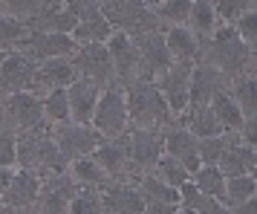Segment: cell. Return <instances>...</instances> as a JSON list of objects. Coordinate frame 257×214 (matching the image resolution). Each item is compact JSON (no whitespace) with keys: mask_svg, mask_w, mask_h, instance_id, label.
I'll list each match as a JSON object with an SVG mask.
<instances>
[{"mask_svg":"<svg viewBox=\"0 0 257 214\" xmlns=\"http://www.w3.org/2000/svg\"><path fill=\"white\" fill-rule=\"evenodd\" d=\"M90 128H93L101 139H116L121 133L130 131V119H127V104H124V90L113 84L101 90V98L95 104V113L90 119Z\"/></svg>","mask_w":257,"mask_h":214,"instance_id":"5b68a950","label":"cell"},{"mask_svg":"<svg viewBox=\"0 0 257 214\" xmlns=\"http://www.w3.org/2000/svg\"><path fill=\"white\" fill-rule=\"evenodd\" d=\"M78 75L72 70L70 58H49V61H38L35 64V81H32V93L41 95L52 93V90H67Z\"/></svg>","mask_w":257,"mask_h":214,"instance_id":"ac0fdd59","label":"cell"},{"mask_svg":"<svg viewBox=\"0 0 257 214\" xmlns=\"http://www.w3.org/2000/svg\"><path fill=\"white\" fill-rule=\"evenodd\" d=\"M176 214H197V211H191V208H185V205H179V208H176Z\"/></svg>","mask_w":257,"mask_h":214,"instance_id":"681fc988","label":"cell"},{"mask_svg":"<svg viewBox=\"0 0 257 214\" xmlns=\"http://www.w3.org/2000/svg\"><path fill=\"white\" fill-rule=\"evenodd\" d=\"M49 136H52V142L58 145L61 156L67 162H75L81 156H90L101 145V136L90 125H75V122H64V125L49 128Z\"/></svg>","mask_w":257,"mask_h":214,"instance_id":"52a82bcc","label":"cell"},{"mask_svg":"<svg viewBox=\"0 0 257 214\" xmlns=\"http://www.w3.org/2000/svg\"><path fill=\"white\" fill-rule=\"evenodd\" d=\"M67 159L61 156L58 145L49 136V125L35 128V131H24L15 139V168L21 171H35L38 177H55V174H67Z\"/></svg>","mask_w":257,"mask_h":214,"instance_id":"7a4b0ae2","label":"cell"},{"mask_svg":"<svg viewBox=\"0 0 257 214\" xmlns=\"http://www.w3.org/2000/svg\"><path fill=\"white\" fill-rule=\"evenodd\" d=\"M153 177L159 179V182H165V185H171V188H182L188 179H191V174H188L185 168L179 165L176 159H171V156H165L162 154V159L153 165V171H151Z\"/></svg>","mask_w":257,"mask_h":214,"instance_id":"d590c367","label":"cell"},{"mask_svg":"<svg viewBox=\"0 0 257 214\" xmlns=\"http://www.w3.org/2000/svg\"><path fill=\"white\" fill-rule=\"evenodd\" d=\"M113 61V75H116L118 87H127L130 81H139L142 78V64H139V49L136 41L124 32H113L110 41L104 44Z\"/></svg>","mask_w":257,"mask_h":214,"instance_id":"ba28073f","label":"cell"},{"mask_svg":"<svg viewBox=\"0 0 257 214\" xmlns=\"http://www.w3.org/2000/svg\"><path fill=\"white\" fill-rule=\"evenodd\" d=\"M188 29L199 38V41H205L217 32V12H214V6H211V0H191V12H188Z\"/></svg>","mask_w":257,"mask_h":214,"instance_id":"83f0119b","label":"cell"},{"mask_svg":"<svg viewBox=\"0 0 257 214\" xmlns=\"http://www.w3.org/2000/svg\"><path fill=\"white\" fill-rule=\"evenodd\" d=\"M176 208L171 202H145V214H176Z\"/></svg>","mask_w":257,"mask_h":214,"instance_id":"7bdbcfd3","label":"cell"},{"mask_svg":"<svg viewBox=\"0 0 257 214\" xmlns=\"http://www.w3.org/2000/svg\"><path fill=\"white\" fill-rule=\"evenodd\" d=\"M3 101V113L9 125L15 128V133L24 131H35L44 128V110H41V98L35 93H12V95H0Z\"/></svg>","mask_w":257,"mask_h":214,"instance_id":"30bf717a","label":"cell"},{"mask_svg":"<svg viewBox=\"0 0 257 214\" xmlns=\"http://www.w3.org/2000/svg\"><path fill=\"white\" fill-rule=\"evenodd\" d=\"M136 41V49H139V64H142V78H148V81H156L159 75H162L174 61L168 55V49H165V38L162 32L156 29V32H148V35H139L133 38Z\"/></svg>","mask_w":257,"mask_h":214,"instance_id":"d6986e66","label":"cell"},{"mask_svg":"<svg viewBox=\"0 0 257 214\" xmlns=\"http://www.w3.org/2000/svg\"><path fill=\"white\" fill-rule=\"evenodd\" d=\"M188 12H191V0H159L153 3V15L162 29L168 26H185L188 24Z\"/></svg>","mask_w":257,"mask_h":214,"instance_id":"1f68e13d","label":"cell"},{"mask_svg":"<svg viewBox=\"0 0 257 214\" xmlns=\"http://www.w3.org/2000/svg\"><path fill=\"white\" fill-rule=\"evenodd\" d=\"M90 156L104 168L110 179L136 177V174H133V165H130V131L116 136V139H101V145H98Z\"/></svg>","mask_w":257,"mask_h":214,"instance_id":"8fae6325","label":"cell"},{"mask_svg":"<svg viewBox=\"0 0 257 214\" xmlns=\"http://www.w3.org/2000/svg\"><path fill=\"white\" fill-rule=\"evenodd\" d=\"M41 110H44V122L49 128L70 122V101H67V90H52V93L41 95Z\"/></svg>","mask_w":257,"mask_h":214,"instance_id":"d6a6232c","label":"cell"},{"mask_svg":"<svg viewBox=\"0 0 257 214\" xmlns=\"http://www.w3.org/2000/svg\"><path fill=\"white\" fill-rule=\"evenodd\" d=\"M214 12H217V21L222 26H234V21L245 15L248 9H254V0H211Z\"/></svg>","mask_w":257,"mask_h":214,"instance_id":"74e56055","label":"cell"},{"mask_svg":"<svg viewBox=\"0 0 257 214\" xmlns=\"http://www.w3.org/2000/svg\"><path fill=\"white\" fill-rule=\"evenodd\" d=\"M0 214H18V208H12V205H6V202H0Z\"/></svg>","mask_w":257,"mask_h":214,"instance_id":"c3c4849f","label":"cell"},{"mask_svg":"<svg viewBox=\"0 0 257 214\" xmlns=\"http://www.w3.org/2000/svg\"><path fill=\"white\" fill-rule=\"evenodd\" d=\"M156 90L162 93L165 104L171 110L174 122H179L188 110V84H191V67L188 64H171L168 70L156 78Z\"/></svg>","mask_w":257,"mask_h":214,"instance_id":"9c48e42d","label":"cell"},{"mask_svg":"<svg viewBox=\"0 0 257 214\" xmlns=\"http://www.w3.org/2000/svg\"><path fill=\"white\" fill-rule=\"evenodd\" d=\"M15 171H18V168H3V165H0V197H3V191L9 188V182H12Z\"/></svg>","mask_w":257,"mask_h":214,"instance_id":"f6af8a7d","label":"cell"},{"mask_svg":"<svg viewBox=\"0 0 257 214\" xmlns=\"http://www.w3.org/2000/svg\"><path fill=\"white\" fill-rule=\"evenodd\" d=\"M15 49L26 52L32 61H49V58H72L78 44L72 35H58V32H29Z\"/></svg>","mask_w":257,"mask_h":214,"instance_id":"4fadbf2b","label":"cell"},{"mask_svg":"<svg viewBox=\"0 0 257 214\" xmlns=\"http://www.w3.org/2000/svg\"><path fill=\"white\" fill-rule=\"evenodd\" d=\"M225 208H228V214H257V200L251 197V200L237 202V205H225Z\"/></svg>","mask_w":257,"mask_h":214,"instance_id":"ee69618b","label":"cell"},{"mask_svg":"<svg viewBox=\"0 0 257 214\" xmlns=\"http://www.w3.org/2000/svg\"><path fill=\"white\" fill-rule=\"evenodd\" d=\"M38 191H41V177H38L35 171H15L12 182H9V188L3 191V197L0 202H6V205H12V208H26V205H35L38 200Z\"/></svg>","mask_w":257,"mask_h":214,"instance_id":"cb8c5ba5","label":"cell"},{"mask_svg":"<svg viewBox=\"0 0 257 214\" xmlns=\"http://www.w3.org/2000/svg\"><path fill=\"white\" fill-rule=\"evenodd\" d=\"M98 202L107 214H145V200L130 179H110L98 191Z\"/></svg>","mask_w":257,"mask_h":214,"instance_id":"2e32d148","label":"cell"},{"mask_svg":"<svg viewBox=\"0 0 257 214\" xmlns=\"http://www.w3.org/2000/svg\"><path fill=\"white\" fill-rule=\"evenodd\" d=\"M75 191H78V185L70 179V174L44 177L41 179V191H38L35 205L41 208V214H67Z\"/></svg>","mask_w":257,"mask_h":214,"instance_id":"9a60e30c","label":"cell"},{"mask_svg":"<svg viewBox=\"0 0 257 214\" xmlns=\"http://www.w3.org/2000/svg\"><path fill=\"white\" fill-rule=\"evenodd\" d=\"M9 52H12V49H0V64L6 61V55H9Z\"/></svg>","mask_w":257,"mask_h":214,"instance_id":"f907efd6","label":"cell"},{"mask_svg":"<svg viewBox=\"0 0 257 214\" xmlns=\"http://www.w3.org/2000/svg\"><path fill=\"white\" fill-rule=\"evenodd\" d=\"M101 15L113 26V32H124L130 38L148 35L156 29L162 32V26L153 15V3H148V0H104Z\"/></svg>","mask_w":257,"mask_h":214,"instance_id":"277c9868","label":"cell"},{"mask_svg":"<svg viewBox=\"0 0 257 214\" xmlns=\"http://www.w3.org/2000/svg\"><path fill=\"white\" fill-rule=\"evenodd\" d=\"M231 139H234V133H220V136H211V139H199V145H197L199 165H217L222 151L228 148Z\"/></svg>","mask_w":257,"mask_h":214,"instance_id":"8d00e7d4","label":"cell"},{"mask_svg":"<svg viewBox=\"0 0 257 214\" xmlns=\"http://www.w3.org/2000/svg\"><path fill=\"white\" fill-rule=\"evenodd\" d=\"M257 194V179L254 174H243V177H225V205H237V202L251 200Z\"/></svg>","mask_w":257,"mask_h":214,"instance_id":"e575fe53","label":"cell"},{"mask_svg":"<svg viewBox=\"0 0 257 214\" xmlns=\"http://www.w3.org/2000/svg\"><path fill=\"white\" fill-rule=\"evenodd\" d=\"M197 145H199V139L188 131L182 122H176V125H171V128H165L162 131V151H165V156L176 159L188 174H194V171L199 168Z\"/></svg>","mask_w":257,"mask_h":214,"instance_id":"5bb4252c","label":"cell"},{"mask_svg":"<svg viewBox=\"0 0 257 214\" xmlns=\"http://www.w3.org/2000/svg\"><path fill=\"white\" fill-rule=\"evenodd\" d=\"M234 32H237V38L243 41L245 47L251 49V52H257V26H254V9H248L245 15H240L237 21H234L231 26Z\"/></svg>","mask_w":257,"mask_h":214,"instance_id":"ab89813d","label":"cell"},{"mask_svg":"<svg viewBox=\"0 0 257 214\" xmlns=\"http://www.w3.org/2000/svg\"><path fill=\"white\" fill-rule=\"evenodd\" d=\"M18 214H41V208H38V205H26V208H21Z\"/></svg>","mask_w":257,"mask_h":214,"instance_id":"7dc6e473","label":"cell"},{"mask_svg":"<svg viewBox=\"0 0 257 214\" xmlns=\"http://www.w3.org/2000/svg\"><path fill=\"white\" fill-rule=\"evenodd\" d=\"M208 107H211V113H214V119L220 122L222 133H240V128L245 125L243 113H240V107L234 104L231 95L225 93V90L214 95V98L208 101Z\"/></svg>","mask_w":257,"mask_h":214,"instance_id":"f1b7e54d","label":"cell"},{"mask_svg":"<svg viewBox=\"0 0 257 214\" xmlns=\"http://www.w3.org/2000/svg\"><path fill=\"white\" fill-rule=\"evenodd\" d=\"M225 87H228V78H222L217 70H211L205 64H194L191 67V84H188V107L208 104Z\"/></svg>","mask_w":257,"mask_h":214,"instance_id":"ffe728a7","label":"cell"},{"mask_svg":"<svg viewBox=\"0 0 257 214\" xmlns=\"http://www.w3.org/2000/svg\"><path fill=\"white\" fill-rule=\"evenodd\" d=\"M35 64L26 52L12 49L6 61L0 64V95L12 93H32V81H35Z\"/></svg>","mask_w":257,"mask_h":214,"instance_id":"7c38bea8","label":"cell"},{"mask_svg":"<svg viewBox=\"0 0 257 214\" xmlns=\"http://www.w3.org/2000/svg\"><path fill=\"white\" fill-rule=\"evenodd\" d=\"M67 9L78 24H84V21H93L101 15V0H67Z\"/></svg>","mask_w":257,"mask_h":214,"instance_id":"60d3db41","label":"cell"},{"mask_svg":"<svg viewBox=\"0 0 257 214\" xmlns=\"http://www.w3.org/2000/svg\"><path fill=\"white\" fill-rule=\"evenodd\" d=\"M70 61H72V70H75L78 78H87V81L98 84L101 90L116 84L113 61H110V52H107L104 44H81L72 52Z\"/></svg>","mask_w":257,"mask_h":214,"instance_id":"8992f818","label":"cell"},{"mask_svg":"<svg viewBox=\"0 0 257 214\" xmlns=\"http://www.w3.org/2000/svg\"><path fill=\"white\" fill-rule=\"evenodd\" d=\"M15 139H18V133L12 128L0 131V165L3 168H15Z\"/></svg>","mask_w":257,"mask_h":214,"instance_id":"b9f144b4","label":"cell"},{"mask_svg":"<svg viewBox=\"0 0 257 214\" xmlns=\"http://www.w3.org/2000/svg\"><path fill=\"white\" fill-rule=\"evenodd\" d=\"M225 93L231 95V101L240 107L245 122H254L257 119V81H254V72H245V75H237L228 81Z\"/></svg>","mask_w":257,"mask_h":214,"instance_id":"d4e9b609","label":"cell"},{"mask_svg":"<svg viewBox=\"0 0 257 214\" xmlns=\"http://www.w3.org/2000/svg\"><path fill=\"white\" fill-rule=\"evenodd\" d=\"M95 214H107V211H104V208H98V211H95Z\"/></svg>","mask_w":257,"mask_h":214,"instance_id":"816d5d0a","label":"cell"},{"mask_svg":"<svg viewBox=\"0 0 257 214\" xmlns=\"http://www.w3.org/2000/svg\"><path fill=\"white\" fill-rule=\"evenodd\" d=\"M191 182H194L197 191L208 194V197H214V200H220L225 205V177H222V171L217 165H199L191 174Z\"/></svg>","mask_w":257,"mask_h":214,"instance_id":"4dcf8cb0","label":"cell"},{"mask_svg":"<svg viewBox=\"0 0 257 214\" xmlns=\"http://www.w3.org/2000/svg\"><path fill=\"white\" fill-rule=\"evenodd\" d=\"M130 182L136 185V191L142 194L145 202H171V205H179V188H171L165 185L153 174H136L130 177Z\"/></svg>","mask_w":257,"mask_h":214,"instance_id":"4316f807","label":"cell"},{"mask_svg":"<svg viewBox=\"0 0 257 214\" xmlns=\"http://www.w3.org/2000/svg\"><path fill=\"white\" fill-rule=\"evenodd\" d=\"M162 131H139L130 128V165L133 174H151L162 159Z\"/></svg>","mask_w":257,"mask_h":214,"instance_id":"e0dca14e","label":"cell"},{"mask_svg":"<svg viewBox=\"0 0 257 214\" xmlns=\"http://www.w3.org/2000/svg\"><path fill=\"white\" fill-rule=\"evenodd\" d=\"M179 122H182L188 131L197 136V139H211V136H220V133H222L220 122L214 119V113H211L208 104H202V107H188L185 116H182Z\"/></svg>","mask_w":257,"mask_h":214,"instance_id":"f546056e","label":"cell"},{"mask_svg":"<svg viewBox=\"0 0 257 214\" xmlns=\"http://www.w3.org/2000/svg\"><path fill=\"white\" fill-rule=\"evenodd\" d=\"M217 168L222 171V177H243V174H254V171H257V148L243 145L240 139H237V133H234V139L228 142V148L222 151Z\"/></svg>","mask_w":257,"mask_h":214,"instance_id":"603a6c76","label":"cell"},{"mask_svg":"<svg viewBox=\"0 0 257 214\" xmlns=\"http://www.w3.org/2000/svg\"><path fill=\"white\" fill-rule=\"evenodd\" d=\"M121 90H124L130 128H139V131H165V128L176 125L168 104H165L162 93L156 90L153 81L139 78V81H130Z\"/></svg>","mask_w":257,"mask_h":214,"instance_id":"3957f363","label":"cell"},{"mask_svg":"<svg viewBox=\"0 0 257 214\" xmlns=\"http://www.w3.org/2000/svg\"><path fill=\"white\" fill-rule=\"evenodd\" d=\"M67 174H70V179L78 185V188H93V191H101L110 182V177H107V171L98 162H95L93 156H81V159H75V162H70L67 165Z\"/></svg>","mask_w":257,"mask_h":214,"instance_id":"484cf974","label":"cell"},{"mask_svg":"<svg viewBox=\"0 0 257 214\" xmlns=\"http://www.w3.org/2000/svg\"><path fill=\"white\" fill-rule=\"evenodd\" d=\"M26 35H29V29L21 21H15V18L0 12V49H15Z\"/></svg>","mask_w":257,"mask_h":214,"instance_id":"f35d334b","label":"cell"},{"mask_svg":"<svg viewBox=\"0 0 257 214\" xmlns=\"http://www.w3.org/2000/svg\"><path fill=\"white\" fill-rule=\"evenodd\" d=\"M6 128H12V125H9V119H6V113H3V101H0V131H6Z\"/></svg>","mask_w":257,"mask_h":214,"instance_id":"bcb514c9","label":"cell"},{"mask_svg":"<svg viewBox=\"0 0 257 214\" xmlns=\"http://www.w3.org/2000/svg\"><path fill=\"white\" fill-rule=\"evenodd\" d=\"M197 64H205L211 70H217L222 78H237L245 72H257V52L245 47L237 38L231 26H217V32L211 38H205L199 44V58Z\"/></svg>","mask_w":257,"mask_h":214,"instance_id":"6da1fadb","label":"cell"},{"mask_svg":"<svg viewBox=\"0 0 257 214\" xmlns=\"http://www.w3.org/2000/svg\"><path fill=\"white\" fill-rule=\"evenodd\" d=\"M162 38H165V49H168L174 64H188V67L197 64L202 41L188 26H168V29H162Z\"/></svg>","mask_w":257,"mask_h":214,"instance_id":"7402d4cb","label":"cell"},{"mask_svg":"<svg viewBox=\"0 0 257 214\" xmlns=\"http://www.w3.org/2000/svg\"><path fill=\"white\" fill-rule=\"evenodd\" d=\"M113 35V26L104 21V15H98L93 21H84V24L75 26V32H72V41L81 47V44H107Z\"/></svg>","mask_w":257,"mask_h":214,"instance_id":"836d02e7","label":"cell"},{"mask_svg":"<svg viewBox=\"0 0 257 214\" xmlns=\"http://www.w3.org/2000/svg\"><path fill=\"white\" fill-rule=\"evenodd\" d=\"M101 98V87L87 78H75L67 87V101H70V122L75 125H90L95 113V104Z\"/></svg>","mask_w":257,"mask_h":214,"instance_id":"44dd1931","label":"cell"}]
</instances>
